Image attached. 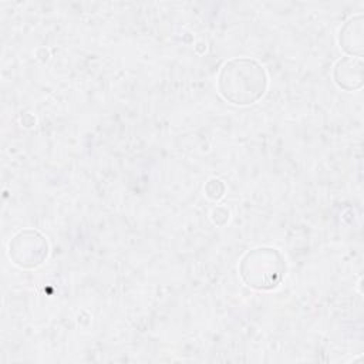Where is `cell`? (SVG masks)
I'll list each match as a JSON object with an SVG mask.
<instances>
[{
  "mask_svg": "<svg viewBox=\"0 0 364 364\" xmlns=\"http://www.w3.org/2000/svg\"><path fill=\"white\" fill-rule=\"evenodd\" d=\"M47 237L36 229L18 230L9 242V256L21 269H36L48 257Z\"/></svg>",
  "mask_w": 364,
  "mask_h": 364,
  "instance_id": "obj_3",
  "label": "cell"
},
{
  "mask_svg": "<svg viewBox=\"0 0 364 364\" xmlns=\"http://www.w3.org/2000/svg\"><path fill=\"white\" fill-rule=\"evenodd\" d=\"M239 273L243 282L256 290L276 289L286 273V260L274 247H256L240 260Z\"/></svg>",
  "mask_w": 364,
  "mask_h": 364,
  "instance_id": "obj_2",
  "label": "cell"
},
{
  "mask_svg": "<svg viewBox=\"0 0 364 364\" xmlns=\"http://www.w3.org/2000/svg\"><path fill=\"white\" fill-rule=\"evenodd\" d=\"M220 95L235 105L259 101L267 88V74L260 63L247 57L226 61L218 77Z\"/></svg>",
  "mask_w": 364,
  "mask_h": 364,
  "instance_id": "obj_1",
  "label": "cell"
},
{
  "mask_svg": "<svg viewBox=\"0 0 364 364\" xmlns=\"http://www.w3.org/2000/svg\"><path fill=\"white\" fill-rule=\"evenodd\" d=\"M364 28H363V14L350 17L340 30L338 43L340 47L353 57L363 55L364 48Z\"/></svg>",
  "mask_w": 364,
  "mask_h": 364,
  "instance_id": "obj_5",
  "label": "cell"
},
{
  "mask_svg": "<svg viewBox=\"0 0 364 364\" xmlns=\"http://www.w3.org/2000/svg\"><path fill=\"white\" fill-rule=\"evenodd\" d=\"M336 84L346 91H355L363 87V60L346 55L340 58L333 70Z\"/></svg>",
  "mask_w": 364,
  "mask_h": 364,
  "instance_id": "obj_4",
  "label": "cell"
}]
</instances>
